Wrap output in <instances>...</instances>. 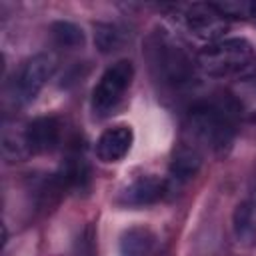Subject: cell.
<instances>
[{"label": "cell", "mask_w": 256, "mask_h": 256, "mask_svg": "<svg viewBox=\"0 0 256 256\" xmlns=\"http://www.w3.org/2000/svg\"><path fill=\"white\" fill-rule=\"evenodd\" d=\"M94 42L100 52H104V54L114 52L124 44V30L116 24L100 22L94 26Z\"/></svg>", "instance_id": "5bb4252c"}, {"label": "cell", "mask_w": 256, "mask_h": 256, "mask_svg": "<svg viewBox=\"0 0 256 256\" xmlns=\"http://www.w3.org/2000/svg\"><path fill=\"white\" fill-rule=\"evenodd\" d=\"M60 122L52 116L34 118L24 126V142L28 154H46L52 152L60 142Z\"/></svg>", "instance_id": "52a82bcc"}, {"label": "cell", "mask_w": 256, "mask_h": 256, "mask_svg": "<svg viewBox=\"0 0 256 256\" xmlns=\"http://www.w3.org/2000/svg\"><path fill=\"white\" fill-rule=\"evenodd\" d=\"M184 20L188 30L202 40L216 42L228 28V20L214 4H190L184 10Z\"/></svg>", "instance_id": "8992f818"}, {"label": "cell", "mask_w": 256, "mask_h": 256, "mask_svg": "<svg viewBox=\"0 0 256 256\" xmlns=\"http://www.w3.org/2000/svg\"><path fill=\"white\" fill-rule=\"evenodd\" d=\"M200 164H202V152L190 142H184L174 150L170 162V176L178 182H186L200 170Z\"/></svg>", "instance_id": "30bf717a"}, {"label": "cell", "mask_w": 256, "mask_h": 256, "mask_svg": "<svg viewBox=\"0 0 256 256\" xmlns=\"http://www.w3.org/2000/svg\"><path fill=\"white\" fill-rule=\"evenodd\" d=\"M146 54L156 80H160L164 86L178 90L192 80L194 76L192 58L188 56L186 48L166 32L160 30L148 38Z\"/></svg>", "instance_id": "7a4b0ae2"}, {"label": "cell", "mask_w": 256, "mask_h": 256, "mask_svg": "<svg viewBox=\"0 0 256 256\" xmlns=\"http://www.w3.org/2000/svg\"><path fill=\"white\" fill-rule=\"evenodd\" d=\"M134 78V66L130 60H118L108 66L92 90V110L96 116H108L122 100Z\"/></svg>", "instance_id": "277c9868"}, {"label": "cell", "mask_w": 256, "mask_h": 256, "mask_svg": "<svg viewBox=\"0 0 256 256\" xmlns=\"http://www.w3.org/2000/svg\"><path fill=\"white\" fill-rule=\"evenodd\" d=\"M254 56L252 44L244 38H220L204 46L196 56V66L214 78L232 76L246 68Z\"/></svg>", "instance_id": "3957f363"}, {"label": "cell", "mask_w": 256, "mask_h": 256, "mask_svg": "<svg viewBox=\"0 0 256 256\" xmlns=\"http://www.w3.org/2000/svg\"><path fill=\"white\" fill-rule=\"evenodd\" d=\"M54 70V60L48 54H36L28 58L14 74L10 84V96L16 106H24L32 102L38 92L44 88L46 80Z\"/></svg>", "instance_id": "5b68a950"}, {"label": "cell", "mask_w": 256, "mask_h": 256, "mask_svg": "<svg viewBox=\"0 0 256 256\" xmlns=\"http://www.w3.org/2000/svg\"><path fill=\"white\" fill-rule=\"evenodd\" d=\"M214 6L222 12L226 20L256 18V2H250V0H226V2H214Z\"/></svg>", "instance_id": "9a60e30c"}, {"label": "cell", "mask_w": 256, "mask_h": 256, "mask_svg": "<svg viewBox=\"0 0 256 256\" xmlns=\"http://www.w3.org/2000/svg\"><path fill=\"white\" fill-rule=\"evenodd\" d=\"M88 182H90V168H88L84 156H80V154L68 156L58 174V184L62 188L84 190L88 186Z\"/></svg>", "instance_id": "8fae6325"}, {"label": "cell", "mask_w": 256, "mask_h": 256, "mask_svg": "<svg viewBox=\"0 0 256 256\" xmlns=\"http://www.w3.org/2000/svg\"><path fill=\"white\" fill-rule=\"evenodd\" d=\"M52 36H54L58 46H66V48H74V46L82 44V40H84L82 30L72 22H56V24H52Z\"/></svg>", "instance_id": "2e32d148"}, {"label": "cell", "mask_w": 256, "mask_h": 256, "mask_svg": "<svg viewBox=\"0 0 256 256\" xmlns=\"http://www.w3.org/2000/svg\"><path fill=\"white\" fill-rule=\"evenodd\" d=\"M234 234L246 246L256 244V204L242 202L234 212Z\"/></svg>", "instance_id": "4fadbf2b"}, {"label": "cell", "mask_w": 256, "mask_h": 256, "mask_svg": "<svg viewBox=\"0 0 256 256\" xmlns=\"http://www.w3.org/2000/svg\"><path fill=\"white\" fill-rule=\"evenodd\" d=\"M238 116L240 110L232 98L196 104L188 114L186 126L190 134V144L196 146L200 152L202 148H210L216 152L224 150L232 142Z\"/></svg>", "instance_id": "6da1fadb"}, {"label": "cell", "mask_w": 256, "mask_h": 256, "mask_svg": "<svg viewBox=\"0 0 256 256\" xmlns=\"http://www.w3.org/2000/svg\"><path fill=\"white\" fill-rule=\"evenodd\" d=\"M154 246V234L146 226H132L120 236V256H146Z\"/></svg>", "instance_id": "7c38bea8"}, {"label": "cell", "mask_w": 256, "mask_h": 256, "mask_svg": "<svg viewBox=\"0 0 256 256\" xmlns=\"http://www.w3.org/2000/svg\"><path fill=\"white\" fill-rule=\"evenodd\" d=\"M166 192V182L158 176H140L130 182L122 192V202L126 206H148L158 202Z\"/></svg>", "instance_id": "9c48e42d"}, {"label": "cell", "mask_w": 256, "mask_h": 256, "mask_svg": "<svg viewBox=\"0 0 256 256\" xmlns=\"http://www.w3.org/2000/svg\"><path fill=\"white\" fill-rule=\"evenodd\" d=\"M132 142H134V132L130 126H126V124L112 126V128L104 130L102 136L98 138L96 156L108 164L118 162L128 154V150L132 148Z\"/></svg>", "instance_id": "ba28073f"}]
</instances>
